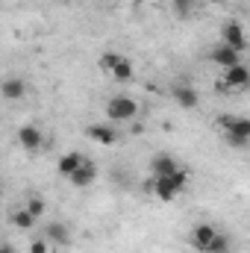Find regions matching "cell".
<instances>
[{
	"label": "cell",
	"instance_id": "10",
	"mask_svg": "<svg viewBox=\"0 0 250 253\" xmlns=\"http://www.w3.org/2000/svg\"><path fill=\"white\" fill-rule=\"evenodd\" d=\"M180 168V162L171 156V153H156L153 159H150V174L153 177H168V174H174Z\"/></svg>",
	"mask_w": 250,
	"mask_h": 253
},
{
	"label": "cell",
	"instance_id": "4",
	"mask_svg": "<svg viewBox=\"0 0 250 253\" xmlns=\"http://www.w3.org/2000/svg\"><path fill=\"white\" fill-rule=\"evenodd\" d=\"M250 85V71H248V65L245 62H236V65H230V68H224V77H221V83H218V88L224 91H245Z\"/></svg>",
	"mask_w": 250,
	"mask_h": 253
},
{
	"label": "cell",
	"instance_id": "6",
	"mask_svg": "<svg viewBox=\"0 0 250 253\" xmlns=\"http://www.w3.org/2000/svg\"><path fill=\"white\" fill-rule=\"evenodd\" d=\"M18 144L27 150V153H39L44 147V132L36 124H24L18 126Z\"/></svg>",
	"mask_w": 250,
	"mask_h": 253
},
{
	"label": "cell",
	"instance_id": "23",
	"mask_svg": "<svg viewBox=\"0 0 250 253\" xmlns=\"http://www.w3.org/2000/svg\"><path fill=\"white\" fill-rule=\"evenodd\" d=\"M132 3H147V0H132Z\"/></svg>",
	"mask_w": 250,
	"mask_h": 253
},
{
	"label": "cell",
	"instance_id": "14",
	"mask_svg": "<svg viewBox=\"0 0 250 253\" xmlns=\"http://www.w3.org/2000/svg\"><path fill=\"white\" fill-rule=\"evenodd\" d=\"M83 162H85V156H83L80 150H68L65 156H59V162H56V171H59L65 180H68V177H71V174H74V171L83 165Z\"/></svg>",
	"mask_w": 250,
	"mask_h": 253
},
{
	"label": "cell",
	"instance_id": "7",
	"mask_svg": "<svg viewBox=\"0 0 250 253\" xmlns=\"http://www.w3.org/2000/svg\"><path fill=\"white\" fill-rule=\"evenodd\" d=\"M85 135H88L91 141L103 144V147H109V144H118V138H121L118 126H112V124H88V126H85Z\"/></svg>",
	"mask_w": 250,
	"mask_h": 253
},
{
	"label": "cell",
	"instance_id": "22",
	"mask_svg": "<svg viewBox=\"0 0 250 253\" xmlns=\"http://www.w3.org/2000/svg\"><path fill=\"white\" fill-rule=\"evenodd\" d=\"M0 253H18L15 248H9V245H0Z\"/></svg>",
	"mask_w": 250,
	"mask_h": 253
},
{
	"label": "cell",
	"instance_id": "13",
	"mask_svg": "<svg viewBox=\"0 0 250 253\" xmlns=\"http://www.w3.org/2000/svg\"><path fill=\"white\" fill-rule=\"evenodd\" d=\"M150 191H153V194H156V200H162V203H171V200L180 194L168 177H153V180H150Z\"/></svg>",
	"mask_w": 250,
	"mask_h": 253
},
{
	"label": "cell",
	"instance_id": "2",
	"mask_svg": "<svg viewBox=\"0 0 250 253\" xmlns=\"http://www.w3.org/2000/svg\"><path fill=\"white\" fill-rule=\"evenodd\" d=\"M218 126L224 129L227 141L236 144V147H248L250 141V118L245 115H221L218 118Z\"/></svg>",
	"mask_w": 250,
	"mask_h": 253
},
{
	"label": "cell",
	"instance_id": "16",
	"mask_svg": "<svg viewBox=\"0 0 250 253\" xmlns=\"http://www.w3.org/2000/svg\"><path fill=\"white\" fill-rule=\"evenodd\" d=\"M115 83H132V77H135V68H132V62L126 59V56H121V62L112 68V74H109Z\"/></svg>",
	"mask_w": 250,
	"mask_h": 253
},
{
	"label": "cell",
	"instance_id": "3",
	"mask_svg": "<svg viewBox=\"0 0 250 253\" xmlns=\"http://www.w3.org/2000/svg\"><path fill=\"white\" fill-rule=\"evenodd\" d=\"M103 112H106L109 124H124V121H132L138 115V103L132 97H126V94H115V97L106 100Z\"/></svg>",
	"mask_w": 250,
	"mask_h": 253
},
{
	"label": "cell",
	"instance_id": "11",
	"mask_svg": "<svg viewBox=\"0 0 250 253\" xmlns=\"http://www.w3.org/2000/svg\"><path fill=\"white\" fill-rule=\"evenodd\" d=\"M0 94H3V100H21L27 94V83L21 77H6V80H0Z\"/></svg>",
	"mask_w": 250,
	"mask_h": 253
},
{
	"label": "cell",
	"instance_id": "5",
	"mask_svg": "<svg viewBox=\"0 0 250 253\" xmlns=\"http://www.w3.org/2000/svg\"><path fill=\"white\" fill-rule=\"evenodd\" d=\"M221 44H227V47H233V50L245 53V50H248V36H245V27H242L239 21H227V24L221 27Z\"/></svg>",
	"mask_w": 250,
	"mask_h": 253
},
{
	"label": "cell",
	"instance_id": "15",
	"mask_svg": "<svg viewBox=\"0 0 250 253\" xmlns=\"http://www.w3.org/2000/svg\"><path fill=\"white\" fill-rule=\"evenodd\" d=\"M174 100H177L183 109H194V106L200 103V94H197V88H191L188 83H180V85L174 88Z\"/></svg>",
	"mask_w": 250,
	"mask_h": 253
},
{
	"label": "cell",
	"instance_id": "20",
	"mask_svg": "<svg viewBox=\"0 0 250 253\" xmlns=\"http://www.w3.org/2000/svg\"><path fill=\"white\" fill-rule=\"evenodd\" d=\"M168 180L174 183V189H177V191H183V189L188 186V174L183 171V168H177L174 174H168Z\"/></svg>",
	"mask_w": 250,
	"mask_h": 253
},
{
	"label": "cell",
	"instance_id": "19",
	"mask_svg": "<svg viewBox=\"0 0 250 253\" xmlns=\"http://www.w3.org/2000/svg\"><path fill=\"white\" fill-rule=\"evenodd\" d=\"M121 56H124V53H118V50H106V53H100V59H97L100 71H103V74H112V68L121 62Z\"/></svg>",
	"mask_w": 250,
	"mask_h": 253
},
{
	"label": "cell",
	"instance_id": "12",
	"mask_svg": "<svg viewBox=\"0 0 250 253\" xmlns=\"http://www.w3.org/2000/svg\"><path fill=\"white\" fill-rule=\"evenodd\" d=\"M209 59L218 65V68H230V65L242 62V53H239V50H233V47H227V44H218V47H212Z\"/></svg>",
	"mask_w": 250,
	"mask_h": 253
},
{
	"label": "cell",
	"instance_id": "18",
	"mask_svg": "<svg viewBox=\"0 0 250 253\" xmlns=\"http://www.w3.org/2000/svg\"><path fill=\"white\" fill-rule=\"evenodd\" d=\"M24 209H27L36 221H42V218H44V212H47V203H44V197H42V194H30Z\"/></svg>",
	"mask_w": 250,
	"mask_h": 253
},
{
	"label": "cell",
	"instance_id": "8",
	"mask_svg": "<svg viewBox=\"0 0 250 253\" xmlns=\"http://www.w3.org/2000/svg\"><path fill=\"white\" fill-rule=\"evenodd\" d=\"M94 180H97V165H94L91 159H85V162H83V165L68 177V183H71V186H77V189H85V186H91Z\"/></svg>",
	"mask_w": 250,
	"mask_h": 253
},
{
	"label": "cell",
	"instance_id": "9",
	"mask_svg": "<svg viewBox=\"0 0 250 253\" xmlns=\"http://www.w3.org/2000/svg\"><path fill=\"white\" fill-rule=\"evenodd\" d=\"M44 239L53 248H68L71 245V230L65 227L62 221H50V224H44Z\"/></svg>",
	"mask_w": 250,
	"mask_h": 253
},
{
	"label": "cell",
	"instance_id": "17",
	"mask_svg": "<svg viewBox=\"0 0 250 253\" xmlns=\"http://www.w3.org/2000/svg\"><path fill=\"white\" fill-rule=\"evenodd\" d=\"M9 221H12V227H18V230H33V227L39 224V221L24 209V206H21V209H15V212L9 215Z\"/></svg>",
	"mask_w": 250,
	"mask_h": 253
},
{
	"label": "cell",
	"instance_id": "1",
	"mask_svg": "<svg viewBox=\"0 0 250 253\" xmlns=\"http://www.w3.org/2000/svg\"><path fill=\"white\" fill-rule=\"evenodd\" d=\"M230 239L224 233H218L212 224H197L191 230V248L197 253H227Z\"/></svg>",
	"mask_w": 250,
	"mask_h": 253
},
{
	"label": "cell",
	"instance_id": "21",
	"mask_svg": "<svg viewBox=\"0 0 250 253\" xmlns=\"http://www.w3.org/2000/svg\"><path fill=\"white\" fill-rule=\"evenodd\" d=\"M30 253H53V245L42 236V239H33L30 242Z\"/></svg>",
	"mask_w": 250,
	"mask_h": 253
}]
</instances>
